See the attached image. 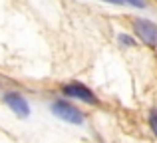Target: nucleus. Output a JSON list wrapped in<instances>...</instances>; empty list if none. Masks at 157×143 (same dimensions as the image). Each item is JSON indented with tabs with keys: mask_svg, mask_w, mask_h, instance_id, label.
Masks as SVG:
<instances>
[{
	"mask_svg": "<svg viewBox=\"0 0 157 143\" xmlns=\"http://www.w3.org/2000/svg\"><path fill=\"white\" fill-rule=\"evenodd\" d=\"M123 2L131 4V6H135V8H145V0H123Z\"/></svg>",
	"mask_w": 157,
	"mask_h": 143,
	"instance_id": "nucleus-7",
	"label": "nucleus"
},
{
	"mask_svg": "<svg viewBox=\"0 0 157 143\" xmlns=\"http://www.w3.org/2000/svg\"><path fill=\"white\" fill-rule=\"evenodd\" d=\"M2 100H4V103H6L18 117H28V115H30V103H28V100L22 96V93L8 92V93H4Z\"/></svg>",
	"mask_w": 157,
	"mask_h": 143,
	"instance_id": "nucleus-4",
	"label": "nucleus"
},
{
	"mask_svg": "<svg viewBox=\"0 0 157 143\" xmlns=\"http://www.w3.org/2000/svg\"><path fill=\"white\" fill-rule=\"evenodd\" d=\"M133 32L143 44L149 48H157V24L147 18H135L133 20Z\"/></svg>",
	"mask_w": 157,
	"mask_h": 143,
	"instance_id": "nucleus-2",
	"label": "nucleus"
},
{
	"mask_svg": "<svg viewBox=\"0 0 157 143\" xmlns=\"http://www.w3.org/2000/svg\"><path fill=\"white\" fill-rule=\"evenodd\" d=\"M50 109H52V113L58 117V119L66 121V123L82 125L86 121V115H84V113H82L74 103H70V101H66V100H56L52 103Z\"/></svg>",
	"mask_w": 157,
	"mask_h": 143,
	"instance_id": "nucleus-1",
	"label": "nucleus"
},
{
	"mask_svg": "<svg viewBox=\"0 0 157 143\" xmlns=\"http://www.w3.org/2000/svg\"><path fill=\"white\" fill-rule=\"evenodd\" d=\"M119 42H121L123 46H129V48L135 46V40L131 38V36H125V34H119Z\"/></svg>",
	"mask_w": 157,
	"mask_h": 143,
	"instance_id": "nucleus-6",
	"label": "nucleus"
},
{
	"mask_svg": "<svg viewBox=\"0 0 157 143\" xmlns=\"http://www.w3.org/2000/svg\"><path fill=\"white\" fill-rule=\"evenodd\" d=\"M62 93L68 96V97H74V100H80V101H84V103H90V105L98 103V97L94 96L92 89L84 84H78V81L64 85V88H62Z\"/></svg>",
	"mask_w": 157,
	"mask_h": 143,
	"instance_id": "nucleus-3",
	"label": "nucleus"
},
{
	"mask_svg": "<svg viewBox=\"0 0 157 143\" xmlns=\"http://www.w3.org/2000/svg\"><path fill=\"white\" fill-rule=\"evenodd\" d=\"M149 127H151V131L157 135V109H151L149 111Z\"/></svg>",
	"mask_w": 157,
	"mask_h": 143,
	"instance_id": "nucleus-5",
	"label": "nucleus"
},
{
	"mask_svg": "<svg viewBox=\"0 0 157 143\" xmlns=\"http://www.w3.org/2000/svg\"><path fill=\"white\" fill-rule=\"evenodd\" d=\"M101 2H107V4H115V6H119V4H125L123 0H101Z\"/></svg>",
	"mask_w": 157,
	"mask_h": 143,
	"instance_id": "nucleus-8",
	"label": "nucleus"
}]
</instances>
